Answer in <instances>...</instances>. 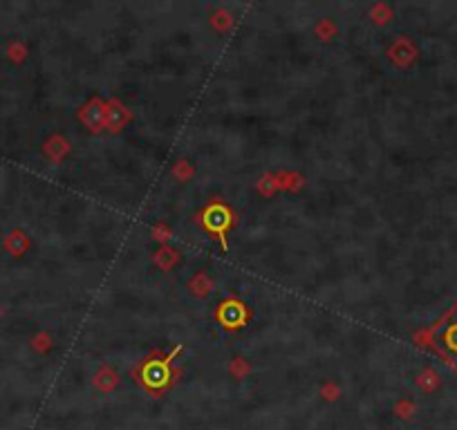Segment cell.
I'll list each match as a JSON object with an SVG mask.
<instances>
[{
	"mask_svg": "<svg viewBox=\"0 0 457 430\" xmlns=\"http://www.w3.org/2000/svg\"><path fill=\"white\" fill-rule=\"evenodd\" d=\"M437 346L446 361L457 368V307L448 314V319L441 323L437 332Z\"/></svg>",
	"mask_w": 457,
	"mask_h": 430,
	"instance_id": "cell-1",
	"label": "cell"
}]
</instances>
